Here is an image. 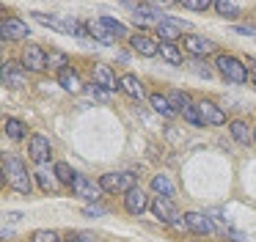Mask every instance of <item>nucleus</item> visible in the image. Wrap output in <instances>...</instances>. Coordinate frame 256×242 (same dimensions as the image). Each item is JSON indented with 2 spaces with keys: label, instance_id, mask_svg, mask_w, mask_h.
I'll use <instances>...</instances> for the list:
<instances>
[{
  "label": "nucleus",
  "instance_id": "25",
  "mask_svg": "<svg viewBox=\"0 0 256 242\" xmlns=\"http://www.w3.org/2000/svg\"><path fill=\"white\" fill-rule=\"evenodd\" d=\"M160 58L166 60V64H171V66H182L184 64L182 50H179L176 44H166V42H160Z\"/></svg>",
  "mask_w": 256,
  "mask_h": 242
},
{
  "label": "nucleus",
  "instance_id": "38",
  "mask_svg": "<svg viewBox=\"0 0 256 242\" xmlns=\"http://www.w3.org/2000/svg\"><path fill=\"white\" fill-rule=\"evenodd\" d=\"M245 69H248L250 74L256 77V58H245Z\"/></svg>",
  "mask_w": 256,
  "mask_h": 242
},
{
  "label": "nucleus",
  "instance_id": "36",
  "mask_svg": "<svg viewBox=\"0 0 256 242\" xmlns=\"http://www.w3.org/2000/svg\"><path fill=\"white\" fill-rule=\"evenodd\" d=\"M66 242H94V236H91V234H80V231H78V234H69Z\"/></svg>",
  "mask_w": 256,
  "mask_h": 242
},
{
  "label": "nucleus",
  "instance_id": "29",
  "mask_svg": "<svg viewBox=\"0 0 256 242\" xmlns=\"http://www.w3.org/2000/svg\"><path fill=\"white\" fill-rule=\"evenodd\" d=\"M56 176H58V182H61V184H69L72 187L74 184V179H78V170H72V165L69 162H56Z\"/></svg>",
  "mask_w": 256,
  "mask_h": 242
},
{
  "label": "nucleus",
  "instance_id": "15",
  "mask_svg": "<svg viewBox=\"0 0 256 242\" xmlns=\"http://www.w3.org/2000/svg\"><path fill=\"white\" fill-rule=\"evenodd\" d=\"M127 8L135 14V25H144V22H157V25H160V20H162L160 6H154V3H140V6L130 3Z\"/></svg>",
  "mask_w": 256,
  "mask_h": 242
},
{
  "label": "nucleus",
  "instance_id": "2",
  "mask_svg": "<svg viewBox=\"0 0 256 242\" xmlns=\"http://www.w3.org/2000/svg\"><path fill=\"white\" fill-rule=\"evenodd\" d=\"M215 69H218V74H220L223 80H228V82H237V86L248 82V69H245V60H240L237 55L220 52L215 58Z\"/></svg>",
  "mask_w": 256,
  "mask_h": 242
},
{
  "label": "nucleus",
  "instance_id": "31",
  "mask_svg": "<svg viewBox=\"0 0 256 242\" xmlns=\"http://www.w3.org/2000/svg\"><path fill=\"white\" fill-rule=\"evenodd\" d=\"M100 22H102V25H105L116 38H124V36H127V28H124L118 20H113V16H100Z\"/></svg>",
  "mask_w": 256,
  "mask_h": 242
},
{
  "label": "nucleus",
  "instance_id": "12",
  "mask_svg": "<svg viewBox=\"0 0 256 242\" xmlns=\"http://www.w3.org/2000/svg\"><path fill=\"white\" fill-rule=\"evenodd\" d=\"M149 206H152V201L140 187H135V190H130L127 196H124V209H127L130 214H135V218H140Z\"/></svg>",
  "mask_w": 256,
  "mask_h": 242
},
{
  "label": "nucleus",
  "instance_id": "18",
  "mask_svg": "<svg viewBox=\"0 0 256 242\" xmlns=\"http://www.w3.org/2000/svg\"><path fill=\"white\" fill-rule=\"evenodd\" d=\"M94 82L100 88H105V91L118 88V80H116V74L110 72V66H108V64H96L94 66Z\"/></svg>",
  "mask_w": 256,
  "mask_h": 242
},
{
  "label": "nucleus",
  "instance_id": "22",
  "mask_svg": "<svg viewBox=\"0 0 256 242\" xmlns=\"http://www.w3.org/2000/svg\"><path fill=\"white\" fill-rule=\"evenodd\" d=\"M182 33L184 30H179L174 22H168L166 16L160 20V25H157V36H160V42H166V44H176V38H182Z\"/></svg>",
  "mask_w": 256,
  "mask_h": 242
},
{
  "label": "nucleus",
  "instance_id": "37",
  "mask_svg": "<svg viewBox=\"0 0 256 242\" xmlns=\"http://www.w3.org/2000/svg\"><path fill=\"white\" fill-rule=\"evenodd\" d=\"M96 214H105L102 206H86V218H96Z\"/></svg>",
  "mask_w": 256,
  "mask_h": 242
},
{
  "label": "nucleus",
  "instance_id": "27",
  "mask_svg": "<svg viewBox=\"0 0 256 242\" xmlns=\"http://www.w3.org/2000/svg\"><path fill=\"white\" fill-rule=\"evenodd\" d=\"M3 130H6V135L12 138V140H25V138H28V126L20 118H6L3 121Z\"/></svg>",
  "mask_w": 256,
  "mask_h": 242
},
{
  "label": "nucleus",
  "instance_id": "8",
  "mask_svg": "<svg viewBox=\"0 0 256 242\" xmlns=\"http://www.w3.org/2000/svg\"><path fill=\"white\" fill-rule=\"evenodd\" d=\"M22 66H25V72H44L47 69V52L39 44H28L22 50Z\"/></svg>",
  "mask_w": 256,
  "mask_h": 242
},
{
  "label": "nucleus",
  "instance_id": "40",
  "mask_svg": "<svg viewBox=\"0 0 256 242\" xmlns=\"http://www.w3.org/2000/svg\"><path fill=\"white\" fill-rule=\"evenodd\" d=\"M254 82H256V80H254Z\"/></svg>",
  "mask_w": 256,
  "mask_h": 242
},
{
  "label": "nucleus",
  "instance_id": "5",
  "mask_svg": "<svg viewBox=\"0 0 256 242\" xmlns=\"http://www.w3.org/2000/svg\"><path fill=\"white\" fill-rule=\"evenodd\" d=\"M196 110H198L201 121H204V126H223L226 124V113H223V108H218L212 99H198L196 102Z\"/></svg>",
  "mask_w": 256,
  "mask_h": 242
},
{
  "label": "nucleus",
  "instance_id": "14",
  "mask_svg": "<svg viewBox=\"0 0 256 242\" xmlns=\"http://www.w3.org/2000/svg\"><path fill=\"white\" fill-rule=\"evenodd\" d=\"M25 66L14 64V60H3V86L8 88H22L25 86Z\"/></svg>",
  "mask_w": 256,
  "mask_h": 242
},
{
  "label": "nucleus",
  "instance_id": "23",
  "mask_svg": "<svg viewBox=\"0 0 256 242\" xmlns=\"http://www.w3.org/2000/svg\"><path fill=\"white\" fill-rule=\"evenodd\" d=\"M166 96H168V102L174 104V110H176V113H184L188 108H193V104H196L193 99H190V94L188 91H179V88H171Z\"/></svg>",
  "mask_w": 256,
  "mask_h": 242
},
{
  "label": "nucleus",
  "instance_id": "35",
  "mask_svg": "<svg viewBox=\"0 0 256 242\" xmlns=\"http://www.w3.org/2000/svg\"><path fill=\"white\" fill-rule=\"evenodd\" d=\"M182 118H184V121H190V124H196V126H204V121H201V116H198V110H196V104L184 110Z\"/></svg>",
  "mask_w": 256,
  "mask_h": 242
},
{
  "label": "nucleus",
  "instance_id": "11",
  "mask_svg": "<svg viewBox=\"0 0 256 242\" xmlns=\"http://www.w3.org/2000/svg\"><path fill=\"white\" fill-rule=\"evenodd\" d=\"M130 47L138 55H144V58H152V55L160 52V42L154 36H149V33H132L130 36Z\"/></svg>",
  "mask_w": 256,
  "mask_h": 242
},
{
  "label": "nucleus",
  "instance_id": "17",
  "mask_svg": "<svg viewBox=\"0 0 256 242\" xmlns=\"http://www.w3.org/2000/svg\"><path fill=\"white\" fill-rule=\"evenodd\" d=\"M228 132H232V138L240 146H248V143L254 140V126H248V121H242V118L228 121Z\"/></svg>",
  "mask_w": 256,
  "mask_h": 242
},
{
  "label": "nucleus",
  "instance_id": "19",
  "mask_svg": "<svg viewBox=\"0 0 256 242\" xmlns=\"http://www.w3.org/2000/svg\"><path fill=\"white\" fill-rule=\"evenodd\" d=\"M86 28H88V36H91V38H96L100 44H105V47L116 44V36H113V33L108 30V28L102 25L100 20H88V22H86Z\"/></svg>",
  "mask_w": 256,
  "mask_h": 242
},
{
  "label": "nucleus",
  "instance_id": "33",
  "mask_svg": "<svg viewBox=\"0 0 256 242\" xmlns=\"http://www.w3.org/2000/svg\"><path fill=\"white\" fill-rule=\"evenodd\" d=\"M182 8H188V11H210L215 3H210V0H182Z\"/></svg>",
  "mask_w": 256,
  "mask_h": 242
},
{
  "label": "nucleus",
  "instance_id": "1",
  "mask_svg": "<svg viewBox=\"0 0 256 242\" xmlns=\"http://www.w3.org/2000/svg\"><path fill=\"white\" fill-rule=\"evenodd\" d=\"M0 174H3V182H6L14 192H20V196H30V192H34V176L28 174V165L20 157L12 154V157L3 160Z\"/></svg>",
  "mask_w": 256,
  "mask_h": 242
},
{
  "label": "nucleus",
  "instance_id": "10",
  "mask_svg": "<svg viewBox=\"0 0 256 242\" xmlns=\"http://www.w3.org/2000/svg\"><path fill=\"white\" fill-rule=\"evenodd\" d=\"M182 42H184V50H188L190 55H196V58H204V55L215 52V42L206 38V36H198V33H188Z\"/></svg>",
  "mask_w": 256,
  "mask_h": 242
},
{
  "label": "nucleus",
  "instance_id": "39",
  "mask_svg": "<svg viewBox=\"0 0 256 242\" xmlns=\"http://www.w3.org/2000/svg\"><path fill=\"white\" fill-rule=\"evenodd\" d=\"M254 143H256V126H254Z\"/></svg>",
  "mask_w": 256,
  "mask_h": 242
},
{
  "label": "nucleus",
  "instance_id": "13",
  "mask_svg": "<svg viewBox=\"0 0 256 242\" xmlns=\"http://www.w3.org/2000/svg\"><path fill=\"white\" fill-rule=\"evenodd\" d=\"M184 223H188V231H193V234H201V236L215 234V226H212L210 214H204V212H188Z\"/></svg>",
  "mask_w": 256,
  "mask_h": 242
},
{
  "label": "nucleus",
  "instance_id": "6",
  "mask_svg": "<svg viewBox=\"0 0 256 242\" xmlns=\"http://www.w3.org/2000/svg\"><path fill=\"white\" fill-rule=\"evenodd\" d=\"M72 192L78 198H83V201H100V196L105 190L100 187V182L88 179L86 174H78V179H74V184H72Z\"/></svg>",
  "mask_w": 256,
  "mask_h": 242
},
{
  "label": "nucleus",
  "instance_id": "16",
  "mask_svg": "<svg viewBox=\"0 0 256 242\" xmlns=\"http://www.w3.org/2000/svg\"><path fill=\"white\" fill-rule=\"evenodd\" d=\"M118 91H124L130 99H144L146 96L144 82H140L135 74H122V77H118Z\"/></svg>",
  "mask_w": 256,
  "mask_h": 242
},
{
  "label": "nucleus",
  "instance_id": "32",
  "mask_svg": "<svg viewBox=\"0 0 256 242\" xmlns=\"http://www.w3.org/2000/svg\"><path fill=\"white\" fill-rule=\"evenodd\" d=\"M30 242H61V234H58V231H50V228H42V231H34Z\"/></svg>",
  "mask_w": 256,
  "mask_h": 242
},
{
  "label": "nucleus",
  "instance_id": "30",
  "mask_svg": "<svg viewBox=\"0 0 256 242\" xmlns=\"http://www.w3.org/2000/svg\"><path fill=\"white\" fill-rule=\"evenodd\" d=\"M212 8H215L220 16H228V20H237V16H240V6L232 3V0H218Z\"/></svg>",
  "mask_w": 256,
  "mask_h": 242
},
{
  "label": "nucleus",
  "instance_id": "28",
  "mask_svg": "<svg viewBox=\"0 0 256 242\" xmlns=\"http://www.w3.org/2000/svg\"><path fill=\"white\" fill-rule=\"evenodd\" d=\"M152 190H154L157 196H162V198H174V184H171V179H168L166 174L152 176Z\"/></svg>",
  "mask_w": 256,
  "mask_h": 242
},
{
  "label": "nucleus",
  "instance_id": "26",
  "mask_svg": "<svg viewBox=\"0 0 256 242\" xmlns=\"http://www.w3.org/2000/svg\"><path fill=\"white\" fill-rule=\"evenodd\" d=\"M47 69L61 74L64 69H69V55L61 52V50H50V52H47Z\"/></svg>",
  "mask_w": 256,
  "mask_h": 242
},
{
  "label": "nucleus",
  "instance_id": "20",
  "mask_svg": "<svg viewBox=\"0 0 256 242\" xmlns=\"http://www.w3.org/2000/svg\"><path fill=\"white\" fill-rule=\"evenodd\" d=\"M58 86H61L64 91H69V94H80V91H83V80H80V74L72 69V66L58 74Z\"/></svg>",
  "mask_w": 256,
  "mask_h": 242
},
{
  "label": "nucleus",
  "instance_id": "7",
  "mask_svg": "<svg viewBox=\"0 0 256 242\" xmlns=\"http://www.w3.org/2000/svg\"><path fill=\"white\" fill-rule=\"evenodd\" d=\"M28 157L34 160L36 165L50 162V157H52V146H50V140H47L44 135H30V138H28Z\"/></svg>",
  "mask_w": 256,
  "mask_h": 242
},
{
  "label": "nucleus",
  "instance_id": "4",
  "mask_svg": "<svg viewBox=\"0 0 256 242\" xmlns=\"http://www.w3.org/2000/svg\"><path fill=\"white\" fill-rule=\"evenodd\" d=\"M30 36V28L20 16H3L0 20V38L3 42H22Z\"/></svg>",
  "mask_w": 256,
  "mask_h": 242
},
{
  "label": "nucleus",
  "instance_id": "9",
  "mask_svg": "<svg viewBox=\"0 0 256 242\" xmlns=\"http://www.w3.org/2000/svg\"><path fill=\"white\" fill-rule=\"evenodd\" d=\"M152 214H154L160 223H166V226H171L174 220L179 218L176 214V206H174V198H162V196H154V201H152Z\"/></svg>",
  "mask_w": 256,
  "mask_h": 242
},
{
  "label": "nucleus",
  "instance_id": "3",
  "mask_svg": "<svg viewBox=\"0 0 256 242\" xmlns=\"http://www.w3.org/2000/svg\"><path fill=\"white\" fill-rule=\"evenodd\" d=\"M100 187L105 192H124V196H127L130 190L138 187V176H135L132 170H110V174L100 176Z\"/></svg>",
  "mask_w": 256,
  "mask_h": 242
},
{
  "label": "nucleus",
  "instance_id": "24",
  "mask_svg": "<svg viewBox=\"0 0 256 242\" xmlns=\"http://www.w3.org/2000/svg\"><path fill=\"white\" fill-rule=\"evenodd\" d=\"M149 104H152V110H154V113L166 116V118H174V116H176V110H174L171 102H168L166 94H152V96H149Z\"/></svg>",
  "mask_w": 256,
  "mask_h": 242
},
{
  "label": "nucleus",
  "instance_id": "34",
  "mask_svg": "<svg viewBox=\"0 0 256 242\" xmlns=\"http://www.w3.org/2000/svg\"><path fill=\"white\" fill-rule=\"evenodd\" d=\"M190 69H193L196 72V74H198V77H204V80H210V77H212V69H210V66H206L204 64V60H201V58H196V60H190Z\"/></svg>",
  "mask_w": 256,
  "mask_h": 242
},
{
  "label": "nucleus",
  "instance_id": "21",
  "mask_svg": "<svg viewBox=\"0 0 256 242\" xmlns=\"http://www.w3.org/2000/svg\"><path fill=\"white\" fill-rule=\"evenodd\" d=\"M34 176H36V182H39V187H42L44 192H50V196H58V190H61V182H58L56 170H44V168H39Z\"/></svg>",
  "mask_w": 256,
  "mask_h": 242
}]
</instances>
